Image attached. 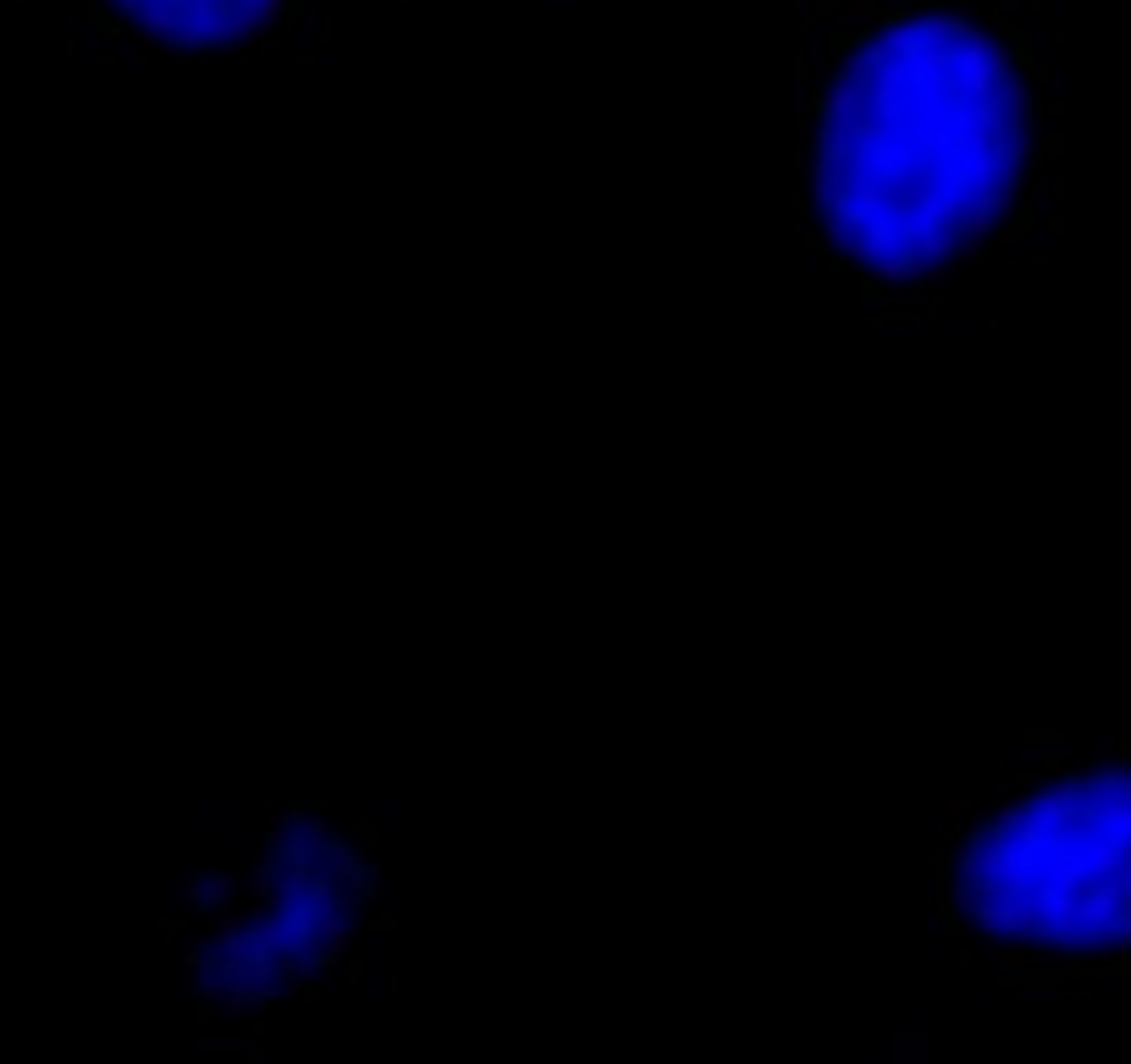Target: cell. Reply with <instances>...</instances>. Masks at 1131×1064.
I'll use <instances>...</instances> for the list:
<instances>
[{
    "instance_id": "1",
    "label": "cell",
    "mask_w": 1131,
    "mask_h": 1064,
    "mask_svg": "<svg viewBox=\"0 0 1131 1064\" xmlns=\"http://www.w3.org/2000/svg\"><path fill=\"white\" fill-rule=\"evenodd\" d=\"M795 227L866 320H933L1066 232V39L1021 0H806Z\"/></svg>"
},
{
    "instance_id": "2",
    "label": "cell",
    "mask_w": 1131,
    "mask_h": 1064,
    "mask_svg": "<svg viewBox=\"0 0 1131 1064\" xmlns=\"http://www.w3.org/2000/svg\"><path fill=\"white\" fill-rule=\"evenodd\" d=\"M933 910L994 993H1131V739H1021L938 811Z\"/></svg>"
},
{
    "instance_id": "4",
    "label": "cell",
    "mask_w": 1131,
    "mask_h": 1064,
    "mask_svg": "<svg viewBox=\"0 0 1131 1064\" xmlns=\"http://www.w3.org/2000/svg\"><path fill=\"white\" fill-rule=\"evenodd\" d=\"M72 45L106 61L210 66L266 61L299 45L315 0H45Z\"/></svg>"
},
{
    "instance_id": "3",
    "label": "cell",
    "mask_w": 1131,
    "mask_h": 1064,
    "mask_svg": "<svg viewBox=\"0 0 1131 1064\" xmlns=\"http://www.w3.org/2000/svg\"><path fill=\"white\" fill-rule=\"evenodd\" d=\"M398 855L348 800H277L254 844L166 905L205 1048H254L271 1020L354 988L392 938Z\"/></svg>"
}]
</instances>
